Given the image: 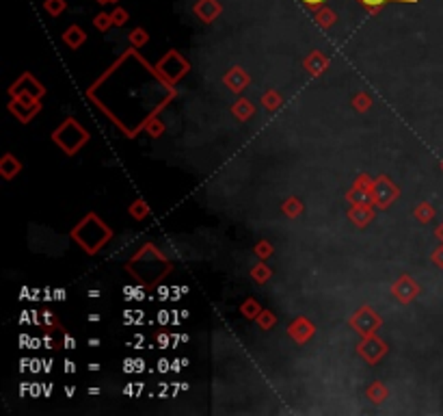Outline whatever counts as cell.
Returning a JSON list of instances; mask_svg holds the SVG:
<instances>
[{
    "instance_id": "obj_1",
    "label": "cell",
    "mask_w": 443,
    "mask_h": 416,
    "mask_svg": "<svg viewBox=\"0 0 443 416\" xmlns=\"http://www.w3.org/2000/svg\"><path fill=\"white\" fill-rule=\"evenodd\" d=\"M305 3H309V5H318L320 0H305Z\"/></svg>"
},
{
    "instance_id": "obj_2",
    "label": "cell",
    "mask_w": 443,
    "mask_h": 416,
    "mask_svg": "<svg viewBox=\"0 0 443 416\" xmlns=\"http://www.w3.org/2000/svg\"><path fill=\"white\" fill-rule=\"evenodd\" d=\"M366 3H370V5H376V3H383V0H366Z\"/></svg>"
}]
</instances>
